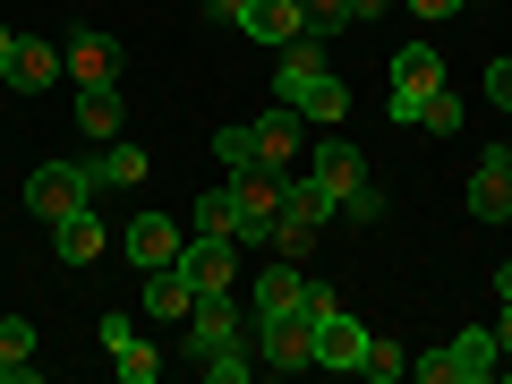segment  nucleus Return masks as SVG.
<instances>
[{
	"mask_svg": "<svg viewBox=\"0 0 512 384\" xmlns=\"http://www.w3.org/2000/svg\"><path fill=\"white\" fill-rule=\"evenodd\" d=\"M231 342H256L248 316H239V299H231V291H197V308H188V359L231 350Z\"/></svg>",
	"mask_w": 512,
	"mask_h": 384,
	"instance_id": "nucleus-6",
	"label": "nucleus"
},
{
	"mask_svg": "<svg viewBox=\"0 0 512 384\" xmlns=\"http://www.w3.org/2000/svg\"><path fill=\"white\" fill-rule=\"evenodd\" d=\"M180 274L197 282V291H231V274H239V239L188 231V239H180Z\"/></svg>",
	"mask_w": 512,
	"mask_h": 384,
	"instance_id": "nucleus-12",
	"label": "nucleus"
},
{
	"mask_svg": "<svg viewBox=\"0 0 512 384\" xmlns=\"http://www.w3.org/2000/svg\"><path fill=\"white\" fill-rule=\"evenodd\" d=\"M94 333H103V350H111V367H120V384H163V350L128 325V316H103Z\"/></svg>",
	"mask_w": 512,
	"mask_h": 384,
	"instance_id": "nucleus-11",
	"label": "nucleus"
},
{
	"mask_svg": "<svg viewBox=\"0 0 512 384\" xmlns=\"http://www.w3.org/2000/svg\"><path fill=\"white\" fill-rule=\"evenodd\" d=\"M239 35H256V43H274V52H282V43H299V35H308V9H299V0H248V9H239Z\"/></svg>",
	"mask_w": 512,
	"mask_h": 384,
	"instance_id": "nucleus-16",
	"label": "nucleus"
},
{
	"mask_svg": "<svg viewBox=\"0 0 512 384\" xmlns=\"http://www.w3.org/2000/svg\"><path fill=\"white\" fill-rule=\"evenodd\" d=\"M274 86H282V103H291L299 120H325V128H342V120H350V86L325 69V43H316V35L282 43V69H274Z\"/></svg>",
	"mask_w": 512,
	"mask_h": 384,
	"instance_id": "nucleus-1",
	"label": "nucleus"
},
{
	"mask_svg": "<svg viewBox=\"0 0 512 384\" xmlns=\"http://www.w3.org/2000/svg\"><path fill=\"white\" fill-rule=\"evenodd\" d=\"M359 376H376V384H402V376H410V350L393 342V333H367V359H359Z\"/></svg>",
	"mask_w": 512,
	"mask_h": 384,
	"instance_id": "nucleus-23",
	"label": "nucleus"
},
{
	"mask_svg": "<svg viewBox=\"0 0 512 384\" xmlns=\"http://www.w3.org/2000/svg\"><path fill=\"white\" fill-rule=\"evenodd\" d=\"M495 367H504V350H495V333H453L444 350H427V359H410V376H419V384H487Z\"/></svg>",
	"mask_w": 512,
	"mask_h": 384,
	"instance_id": "nucleus-3",
	"label": "nucleus"
},
{
	"mask_svg": "<svg viewBox=\"0 0 512 384\" xmlns=\"http://www.w3.org/2000/svg\"><path fill=\"white\" fill-rule=\"evenodd\" d=\"M367 359V325L342 308H316V367H333V376H359Z\"/></svg>",
	"mask_w": 512,
	"mask_h": 384,
	"instance_id": "nucleus-13",
	"label": "nucleus"
},
{
	"mask_svg": "<svg viewBox=\"0 0 512 384\" xmlns=\"http://www.w3.org/2000/svg\"><path fill=\"white\" fill-rule=\"evenodd\" d=\"M86 171H94V188H137V180H146L154 163H146V154H137V146H120V137H111V154H94Z\"/></svg>",
	"mask_w": 512,
	"mask_h": 384,
	"instance_id": "nucleus-22",
	"label": "nucleus"
},
{
	"mask_svg": "<svg viewBox=\"0 0 512 384\" xmlns=\"http://www.w3.org/2000/svg\"><path fill=\"white\" fill-rule=\"evenodd\" d=\"M214 163L222 171H248L256 163V128H222V137H214Z\"/></svg>",
	"mask_w": 512,
	"mask_h": 384,
	"instance_id": "nucleus-26",
	"label": "nucleus"
},
{
	"mask_svg": "<svg viewBox=\"0 0 512 384\" xmlns=\"http://www.w3.org/2000/svg\"><path fill=\"white\" fill-rule=\"evenodd\" d=\"M188 308H197V282H188L180 265H154V274H146V316H163V325H188Z\"/></svg>",
	"mask_w": 512,
	"mask_h": 384,
	"instance_id": "nucleus-20",
	"label": "nucleus"
},
{
	"mask_svg": "<svg viewBox=\"0 0 512 384\" xmlns=\"http://www.w3.org/2000/svg\"><path fill=\"white\" fill-rule=\"evenodd\" d=\"M495 376H504V384H512V359H504V367H495Z\"/></svg>",
	"mask_w": 512,
	"mask_h": 384,
	"instance_id": "nucleus-37",
	"label": "nucleus"
},
{
	"mask_svg": "<svg viewBox=\"0 0 512 384\" xmlns=\"http://www.w3.org/2000/svg\"><path fill=\"white\" fill-rule=\"evenodd\" d=\"M0 77H9L18 94H43L52 77H69V69H60V52L43 35H18V52H9V69H0Z\"/></svg>",
	"mask_w": 512,
	"mask_h": 384,
	"instance_id": "nucleus-18",
	"label": "nucleus"
},
{
	"mask_svg": "<svg viewBox=\"0 0 512 384\" xmlns=\"http://www.w3.org/2000/svg\"><path fill=\"white\" fill-rule=\"evenodd\" d=\"M9 52H18V35H9V26H0V69H9Z\"/></svg>",
	"mask_w": 512,
	"mask_h": 384,
	"instance_id": "nucleus-34",
	"label": "nucleus"
},
{
	"mask_svg": "<svg viewBox=\"0 0 512 384\" xmlns=\"http://www.w3.org/2000/svg\"><path fill=\"white\" fill-rule=\"evenodd\" d=\"M495 299H512V256H504V265H495Z\"/></svg>",
	"mask_w": 512,
	"mask_h": 384,
	"instance_id": "nucleus-33",
	"label": "nucleus"
},
{
	"mask_svg": "<svg viewBox=\"0 0 512 384\" xmlns=\"http://www.w3.org/2000/svg\"><path fill=\"white\" fill-rule=\"evenodd\" d=\"M419 128H436V137H461V94H453V86H444V94H427Z\"/></svg>",
	"mask_w": 512,
	"mask_h": 384,
	"instance_id": "nucleus-27",
	"label": "nucleus"
},
{
	"mask_svg": "<svg viewBox=\"0 0 512 384\" xmlns=\"http://www.w3.org/2000/svg\"><path fill=\"white\" fill-rule=\"evenodd\" d=\"M231 205H239V248L274 239V214H282V171H265V163L231 171Z\"/></svg>",
	"mask_w": 512,
	"mask_h": 384,
	"instance_id": "nucleus-4",
	"label": "nucleus"
},
{
	"mask_svg": "<svg viewBox=\"0 0 512 384\" xmlns=\"http://www.w3.org/2000/svg\"><path fill=\"white\" fill-rule=\"evenodd\" d=\"M316 308H333V291H316L291 256H282L274 274H256V316H316Z\"/></svg>",
	"mask_w": 512,
	"mask_h": 384,
	"instance_id": "nucleus-8",
	"label": "nucleus"
},
{
	"mask_svg": "<svg viewBox=\"0 0 512 384\" xmlns=\"http://www.w3.org/2000/svg\"><path fill=\"white\" fill-rule=\"evenodd\" d=\"M77 128H86V137H120V86H77Z\"/></svg>",
	"mask_w": 512,
	"mask_h": 384,
	"instance_id": "nucleus-21",
	"label": "nucleus"
},
{
	"mask_svg": "<svg viewBox=\"0 0 512 384\" xmlns=\"http://www.w3.org/2000/svg\"><path fill=\"white\" fill-rule=\"evenodd\" d=\"M384 9H393V0H350V26H359V18H384Z\"/></svg>",
	"mask_w": 512,
	"mask_h": 384,
	"instance_id": "nucleus-31",
	"label": "nucleus"
},
{
	"mask_svg": "<svg viewBox=\"0 0 512 384\" xmlns=\"http://www.w3.org/2000/svg\"><path fill=\"white\" fill-rule=\"evenodd\" d=\"M180 222H171V214H137V222H128V231H120V248H128V265H137V274H154V265H180Z\"/></svg>",
	"mask_w": 512,
	"mask_h": 384,
	"instance_id": "nucleus-14",
	"label": "nucleus"
},
{
	"mask_svg": "<svg viewBox=\"0 0 512 384\" xmlns=\"http://www.w3.org/2000/svg\"><path fill=\"white\" fill-rule=\"evenodd\" d=\"M487 103L512 111V60H487Z\"/></svg>",
	"mask_w": 512,
	"mask_h": 384,
	"instance_id": "nucleus-28",
	"label": "nucleus"
},
{
	"mask_svg": "<svg viewBox=\"0 0 512 384\" xmlns=\"http://www.w3.org/2000/svg\"><path fill=\"white\" fill-rule=\"evenodd\" d=\"M86 197H94V171H86V163H43L35 180H26V214H35V222L77 214Z\"/></svg>",
	"mask_w": 512,
	"mask_h": 384,
	"instance_id": "nucleus-7",
	"label": "nucleus"
},
{
	"mask_svg": "<svg viewBox=\"0 0 512 384\" xmlns=\"http://www.w3.org/2000/svg\"><path fill=\"white\" fill-rule=\"evenodd\" d=\"M60 69H69V86H120V43H111L103 26H77V35L60 43Z\"/></svg>",
	"mask_w": 512,
	"mask_h": 384,
	"instance_id": "nucleus-10",
	"label": "nucleus"
},
{
	"mask_svg": "<svg viewBox=\"0 0 512 384\" xmlns=\"http://www.w3.org/2000/svg\"><path fill=\"white\" fill-rule=\"evenodd\" d=\"M461 197H470V214L478 222H512V171H504V154H470V188H461Z\"/></svg>",
	"mask_w": 512,
	"mask_h": 384,
	"instance_id": "nucleus-15",
	"label": "nucleus"
},
{
	"mask_svg": "<svg viewBox=\"0 0 512 384\" xmlns=\"http://www.w3.org/2000/svg\"><path fill=\"white\" fill-rule=\"evenodd\" d=\"M308 180H316V188H325V197H333V214H342V205L359 197V188H376V180H367V154L350 146V137H325V146H316Z\"/></svg>",
	"mask_w": 512,
	"mask_h": 384,
	"instance_id": "nucleus-9",
	"label": "nucleus"
},
{
	"mask_svg": "<svg viewBox=\"0 0 512 384\" xmlns=\"http://www.w3.org/2000/svg\"><path fill=\"white\" fill-rule=\"evenodd\" d=\"M197 376H214V384H248V376H256V342H231V350H205V359H197Z\"/></svg>",
	"mask_w": 512,
	"mask_h": 384,
	"instance_id": "nucleus-25",
	"label": "nucleus"
},
{
	"mask_svg": "<svg viewBox=\"0 0 512 384\" xmlns=\"http://www.w3.org/2000/svg\"><path fill=\"white\" fill-rule=\"evenodd\" d=\"M342 214H350V222H384V197H376V188H359V197H350Z\"/></svg>",
	"mask_w": 512,
	"mask_h": 384,
	"instance_id": "nucleus-29",
	"label": "nucleus"
},
{
	"mask_svg": "<svg viewBox=\"0 0 512 384\" xmlns=\"http://www.w3.org/2000/svg\"><path fill=\"white\" fill-rule=\"evenodd\" d=\"M256 359L274 367V376L316 367V316H256Z\"/></svg>",
	"mask_w": 512,
	"mask_h": 384,
	"instance_id": "nucleus-5",
	"label": "nucleus"
},
{
	"mask_svg": "<svg viewBox=\"0 0 512 384\" xmlns=\"http://www.w3.org/2000/svg\"><path fill=\"white\" fill-rule=\"evenodd\" d=\"M495 350H504V359H512V299H504V325H495Z\"/></svg>",
	"mask_w": 512,
	"mask_h": 384,
	"instance_id": "nucleus-32",
	"label": "nucleus"
},
{
	"mask_svg": "<svg viewBox=\"0 0 512 384\" xmlns=\"http://www.w3.org/2000/svg\"><path fill=\"white\" fill-rule=\"evenodd\" d=\"M188 231H214V239H239V205H231V188H214V197H197V205H188Z\"/></svg>",
	"mask_w": 512,
	"mask_h": 384,
	"instance_id": "nucleus-24",
	"label": "nucleus"
},
{
	"mask_svg": "<svg viewBox=\"0 0 512 384\" xmlns=\"http://www.w3.org/2000/svg\"><path fill=\"white\" fill-rule=\"evenodd\" d=\"M419 18H461V0H410Z\"/></svg>",
	"mask_w": 512,
	"mask_h": 384,
	"instance_id": "nucleus-30",
	"label": "nucleus"
},
{
	"mask_svg": "<svg viewBox=\"0 0 512 384\" xmlns=\"http://www.w3.org/2000/svg\"><path fill=\"white\" fill-rule=\"evenodd\" d=\"M427 94H444V52H436V43H402V52H393V94H384V120H393V128H419Z\"/></svg>",
	"mask_w": 512,
	"mask_h": 384,
	"instance_id": "nucleus-2",
	"label": "nucleus"
},
{
	"mask_svg": "<svg viewBox=\"0 0 512 384\" xmlns=\"http://www.w3.org/2000/svg\"><path fill=\"white\" fill-rule=\"evenodd\" d=\"M461 9H495V0H461Z\"/></svg>",
	"mask_w": 512,
	"mask_h": 384,
	"instance_id": "nucleus-36",
	"label": "nucleus"
},
{
	"mask_svg": "<svg viewBox=\"0 0 512 384\" xmlns=\"http://www.w3.org/2000/svg\"><path fill=\"white\" fill-rule=\"evenodd\" d=\"M495 154H504V171H512V146H495Z\"/></svg>",
	"mask_w": 512,
	"mask_h": 384,
	"instance_id": "nucleus-38",
	"label": "nucleus"
},
{
	"mask_svg": "<svg viewBox=\"0 0 512 384\" xmlns=\"http://www.w3.org/2000/svg\"><path fill=\"white\" fill-rule=\"evenodd\" d=\"M239 9H248V0H214V18H239Z\"/></svg>",
	"mask_w": 512,
	"mask_h": 384,
	"instance_id": "nucleus-35",
	"label": "nucleus"
},
{
	"mask_svg": "<svg viewBox=\"0 0 512 384\" xmlns=\"http://www.w3.org/2000/svg\"><path fill=\"white\" fill-rule=\"evenodd\" d=\"M52 256H60V265H94V256H103V214H94V205L60 214L52 222Z\"/></svg>",
	"mask_w": 512,
	"mask_h": 384,
	"instance_id": "nucleus-17",
	"label": "nucleus"
},
{
	"mask_svg": "<svg viewBox=\"0 0 512 384\" xmlns=\"http://www.w3.org/2000/svg\"><path fill=\"white\" fill-rule=\"evenodd\" d=\"M299 128H308V120H299L291 103H274L265 120H256V163H265V171H291V154H299Z\"/></svg>",
	"mask_w": 512,
	"mask_h": 384,
	"instance_id": "nucleus-19",
	"label": "nucleus"
}]
</instances>
